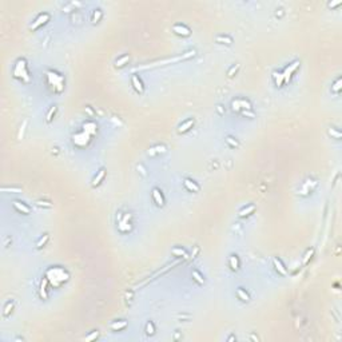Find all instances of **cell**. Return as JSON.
Instances as JSON below:
<instances>
[{
  "label": "cell",
  "mask_w": 342,
  "mask_h": 342,
  "mask_svg": "<svg viewBox=\"0 0 342 342\" xmlns=\"http://www.w3.org/2000/svg\"><path fill=\"white\" fill-rule=\"evenodd\" d=\"M233 107H234V110L237 108V110H239V108H243V110H249L250 111L251 108V103L250 102L245 100V99H237V100L233 102Z\"/></svg>",
  "instance_id": "6da1fadb"
},
{
  "label": "cell",
  "mask_w": 342,
  "mask_h": 342,
  "mask_svg": "<svg viewBox=\"0 0 342 342\" xmlns=\"http://www.w3.org/2000/svg\"><path fill=\"white\" fill-rule=\"evenodd\" d=\"M172 31H174L175 34H178V35H182V36H189L191 34L190 28H187L186 25H183V24H175L174 27H172Z\"/></svg>",
  "instance_id": "7a4b0ae2"
},
{
  "label": "cell",
  "mask_w": 342,
  "mask_h": 342,
  "mask_svg": "<svg viewBox=\"0 0 342 342\" xmlns=\"http://www.w3.org/2000/svg\"><path fill=\"white\" fill-rule=\"evenodd\" d=\"M298 66H299V62H294V63H293L292 66H290V67H287V68H286V70H285V72L282 74V75H283V80H285V82H287V80L290 79V76H292V74L294 72L295 70H297V68H298Z\"/></svg>",
  "instance_id": "3957f363"
},
{
  "label": "cell",
  "mask_w": 342,
  "mask_h": 342,
  "mask_svg": "<svg viewBox=\"0 0 342 342\" xmlns=\"http://www.w3.org/2000/svg\"><path fill=\"white\" fill-rule=\"evenodd\" d=\"M48 19H50V15H48V13H41V15H39V18L35 20V23L31 25V29H36L39 25L44 24L46 22H48Z\"/></svg>",
  "instance_id": "277c9868"
},
{
  "label": "cell",
  "mask_w": 342,
  "mask_h": 342,
  "mask_svg": "<svg viewBox=\"0 0 342 342\" xmlns=\"http://www.w3.org/2000/svg\"><path fill=\"white\" fill-rule=\"evenodd\" d=\"M13 207H15V210L16 211H19V212H22V214H29L31 212V210H29V207L27 206V205H24L23 202H18V200H15L13 202Z\"/></svg>",
  "instance_id": "5b68a950"
},
{
  "label": "cell",
  "mask_w": 342,
  "mask_h": 342,
  "mask_svg": "<svg viewBox=\"0 0 342 342\" xmlns=\"http://www.w3.org/2000/svg\"><path fill=\"white\" fill-rule=\"evenodd\" d=\"M152 198H154V200H155V203L158 206H163L165 205V199H163V195H162L159 189H154L152 190Z\"/></svg>",
  "instance_id": "8992f818"
},
{
  "label": "cell",
  "mask_w": 342,
  "mask_h": 342,
  "mask_svg": "<svg viewBox=\"0 0 342 342\" xmlns=\"http://www.w3.org/2000/svg\"><path fill=\"white\" fill-rule=\"evenodd\" d=\"M183 186L186 187L189 191H193V193H198V191H199V186H198L194 181H191V179H184Z\"/></svg>",
  "instance_id": "52a82bcc"
},
{
  "label": "cell",
  "mask_w": 342,
  "mask_h": 342,
  "mask_svg": "<svg viewBox=\"0 0 342 342\" xmlns=\"http://www.w3.org/2000/svg\"><path fill=\"white\" fill-rule=\"evenodd\" d=\"M131 80H132L134 88L139 92V94H142V92L144 91V87H143V83L140 82V79L138 78V75H132V79H131Z\"/></svg>",
  "instance_id": "ba28073f"
},
{
  "label": "cell",
  "mask_w": 342,
  "mask_h": 342,
  "mask_svg": "<svg viewBox=\"0 0 342 342\" xmlns=\"http://www.w3.org/2000/svg\"><path fill=\"white\" fill-rule=\"evenodd\" d=\"M162 152H166V146H160V144H158V146L150 149L149 151H147V154H149L150 156H154V155H156V154H162Z\"/></svg>",
  "instance_id": "9c48e42d"
},
{
  "label": "cell",
  "mask_w": 342,
  "mask_h": 342,
  "mask_svg": "<svg viewBox=\"0 0 342 342\" xmlns=\"http://www.w3.org/2000/svg\"><path fill=\"white\" fill-rule=\"evenodd\" d=\"M193 124H194V119H189V121H186L184 123H182L181 126L178 127V131L179 132H186V131H189L193 127Z\"/></svg>",
  "instance_id": "30bf717a"
},
{
  "label": "cell",
  "mask_w": 342,
  "mask_h": 342,
  "mask_svg": "<svg viewBox=\"0 0 342 342\" xmlns=\"http://www.w3.org/2000/svg\"><path fill=\"white\" fill-rule=\"evenodd\" d=\"M273 262H274V266H275L277 271H278L279 274H282V275H286V274H287V271H286L285 266L282 265V262L278 259V258H274V261H273Z\"/></svg>",
  "instance_id": "8fae6325"
},
{
  "label": "cell",
  "mask_w": 342,
  "mask_h": 342,
  "mask_svg": "<svg viewBox=\"0 0 342 342\" xmlns=\"http://www.w3.org/2000/svg\"><path fill=\"white\" fill-rule=\"evenodd\" d=\"M237 295H238V298H239L241 301H243V302L250 301V297H249V294H247V293L245 292L242 287H238L237 289Z\"/></svg>",
  "instance_id": "7c38bea8"
},
{
  "label": "cell",
  "mask_w": 342,
  "mask_h": 342,
  "mask_svg": "<svg viewBox=\"0 0 342 342\" xmlns=\"http://www.w3.org/2000/svg\"><path fill=\"white\" fill-rule=\"evenodd\" d=\"M127 326V322L126 321H122V322H114V323H111V330H114V331H119V330H122V329H124V327Z\"/></svg>",
  "instance_id": "4fadbf2b"
},
{
  "label": "cell",
  "mask_w": 342,
  "mask_h": 342,
  "mask_svg": "<svg viewBox=\"0 0 342 342\" xmlns=\"http://www.w3.org/2000/svg\"><path fill=\"white\" fill-rule=\"evenodd\" d=\"M104 175H106V170H104V168H102V170L99 171V174L95 177V179H94V182H92V186H98V184L100 183V181H102V179L104 178Z\"/></svg>",
  "instance_id": "5bb4252c"
},
{
  "label": "cell",
  "mask_w": 342,
  "mask_h": 342,
  "mask_svg": "<svg viewBox=\"0 0 342 342\" xmlns=\"http://www.w3.org/2000/svg\"><path fill=\"white\" fill-rule=\"evenodd\" d=\"M255 210V206L254 205H250L249 207H245L239 211V217H246V215H250V212H253Z\"/></svg>",
  "instance_id": "9a60e30c"
},
{
  "label": "cell",
  "mask_w": 342,
  "mask_h": 342,
  "mask_svg": "<svg viewBox=\"0 0 342 342\" xmlns=\"http://www.w3.org/2000/svg\"><path fill=\"white\" fill-rule=\"evenodd\" d=\"M230 267L233 270H238L239 269V261H238L237 255H231L230 256Z\"/></svg>",
  "instance_id": "2e32d148"
},
{
  "label": "cell",
  "mask_w": 342,
  "mask_h": 342,
  "mask_svg": "<svg viewBox=\"0 0 342 342\" xmlns=\"http://www.w3.org/2000/svg\"><path fill=\"white\" fill-rule=\"evenodd\" d=\"M217 41L218 43H223V44H231L233 43V39L230 36H217Z\"/></svg>",
  "instance_id": "e0dca14e"
},
{
  "label": "cell",
  "mask_w": 342,
  "mask_h": 342,
  "mask_svg": "<svg viewBox=\"0 0 342 342\" xmlns=\"http://www.w3.org/2000/svg\"><path fill=\"white\" fill-rule=\"evenodd\" d=\"M171 253L174 254L175 256H186V251L183 250V249H181V247H174L172 250H171Z\"/></svg>",
  "instance_id": "ac0fdd59"
},
{
  "label": "cell",
  "mask_w": 342,
  "mask_h": 342,
  "mask_svg": "<svg viewBox=\"0 0 342 342\" xmlns=\"http://www.w3.org/2000/svg\"><path fill=\"white\" fill-rule=\"evenodd\" d=\"M155 333V327H154V323L150 321V322H147V325H146V334L147 336H152Z\"/></svg>",
  "instance_id": "d6986e66"
},
{
  "label": "cell",
  "mask_w": 342,
  "mask_h": 342,
  "mask_svg": "<svg viewBox=\"0 0 342 342\" xmlns=\"http://www.w3.org/2000/svg\"><path fill=\"white\" fill-rule=\"evenodd\" d=\"M225 140H226V143H227L230 147H238V146H239V143H238L237 140L233 138V136H226Z\"/></svg>",
  "instance_id": "ffe728a7"
},
{
  "label": "cell",
  "mask_w": 342,
  "mask_h": 342,
  "mask_svg": "<svg viewBox=\"0 0 342 342\" xmlns=\"http://www.w3.org/2000/svg\"><path fill=\"white\" fill-rule=\"evenodd\" d=\"M12 309H13V302H12V301L7 302L6 307H4V311H3V315H4V317H7V315L10 314V311L12 310Z\"/></svg>",
  "instance_id": "44dd1931"
},
{
  "label": "cell",
  "mask_w": 342,
  "mask_h": 342,
  "mask_svg": "<svg viewBox=\"0 0 342 342\" xmlns=\"http://www.w3.org/2000/svg\"><path fill=\"white\" fill-rule=\"evenodd\" d=\"M128 60H130V56H128V55H124V56L121 57L119 60H116L115 66H116V67H122V66H124V63H127Z\"/></svg>",
  "instance_id": "7402d4cb"
},
{
  "label": "cell",
  "mask_w": 342,
  "mask_h": 342,
  "mask_svg": "<svg viewBox=\"0 0 342 342\" xmlns=\"http://www.w3.org/2000/svg\"><path fill=\"white\" fill-rule=\"evenodd\" d=\"M331 91L333 92H339V91H341V78H338V79L336 80L334 86L331 87Z\"/></svg>",
  "instance_id": "603a6c76"
},
{
  "label": "cell",
  "mask_w": 342,
  "mask_h": 342,
  "mask_svg": "<svg viewBox=\"0 0 342 342\" xmlns=\"http://www.w3.org/2000/svg\"><path fill=\"white\" fill-rule=\"evenodd\" d=\"M193 277L196 279V282H198V283H205V278H203V277L200 275V274L196 271V270H194V271H193Z\"/></svg>",
  "instance_id": "cb8c5ba5"
},
{
  "label": "cell",
  "mask_w": 342,
  "mask_h": 342,
  "mask_svg": "<svg viewBox=\"0 0 342 342\" xmlns=\"http://www.w3.org/2000/svg\"><path fill=\"white\" fill-rule=\"evenodd\" d=\"M47 241H48V234H44V237L41 238L40 241H39L38 243H36V247H38V249H40V247H43L46 243H47Z\"/></svg>",
  "instance_id": "d4e9b609"
},
{
  "label": "cell",
  "mask_w": 342,
  "mask_h": 342,
  "mask_svg": "<svg viewBox=\"0 0 342 342\" xmlns=\"http://www.w3.org/2000/svg\"><path fill=\"white\" fill-rule=\"evenodd\" d=\"M55 111H56V107H55V106H54V107H51V110L48 111V114H47V119H46V121H47L48 123H50V122L52 121V116H54V115H55Z\"/></svg>",
  "instance_id": "484cf974"
},
{
  "label": "cell",
  "mask_w": 342,
  "mask_h": 342,
  "mask_svg": "<svg viewBox=\"0 0 342 342\" xmlns=\"http://www.w3.org/2000/svg\"><path fill=\"white\" fill-rule=\"evenodd\" d=\"M1 191L3 193H7V191H10V193H20V189H15V187H3L1 189Z\"/></svg>",
  "instance_id": "4316f807"
},
{
  "label": "cell",
  "mask_w": 342,
  "mask_h": 342,
  "mask_svg": "<svg viewBox=\"0 0 342 342\" xmlns=\"http://www.w3.org/2000/svg\"><path fill=\"white\" fill-rule=\"evenodd\" d=\"M238 68H239V64H235V66H233L230 70H228V72H227V76H230L231 78L233 75H234V72H237L238 71Z\"/></svg>",
  "instance_id": "83f0119b"
},
{
  "label": "cell",
  "mask_w": 342,
  "mask_h": 342,
  "mask_svg": "<svg viewBox=\"0 0 342 342\" xmlns=\"http://www.w3.org/2000/svg\"><path fill=\"white\" fill-rule=\"evenodd\" d=\"M314 253V249H310V250L306 253V255H305V259H303V263H307V261H309V258H310L311 255H313Z\"/></svg>",
  "instance_id": "f1b7e54d"
},
{
  "label": "cell",
  "mask_w": 342,
  "mask_h": 342,
  "mask_svg": "<svg viewBox=\"0 0 342 342\" xmlns=\"http://www.w3.org/2000/svg\"><path fill=\"white\" fill-rule=\"evenodd\" d=\"M98 336H99V333H98V331H94V333L91 334V336L86 337V341H92V339H95Z\"/></svg>",
  "instance_id": "f546056e"
},
{
  "label": "cell",
  "mask_w": 342,
  "mask_h": 342,
  "mask_svg": "<svg viewBox=\"0 0 342 342\" xmlns=\"http://www.w3.org/2000/svg\"><path fill=\"white\" fill-rule=\"evenodd\" d=\"M38 205L39 206H44V207H52L50 202H43V200H38Z\"/></svg>",
  "instance_id": "4dcf8cb0"
},
{
  "label": "cell",
  "mask_w": 342,
  "mask_h": 342,
  "mask_svg": "<svg viewBox=\"0 0 342 342\" xmlns=\"http://www.w3.org/2000/svg\"><path fill=\"white\" fill-rule=\"evenodd\" d=\"M241 114H242V115H245V116H250V118H254V112H249V110L241 111Z\"/></svg>",
  "instance_id": "1f68e13d"
},
{
  "label": "cell",
  "mask_w": 342,
  "mask_h": 342,
  "mask_svg": "<svg viewBox=\"0 0 342 342\" xmlns=\"http://www.w3.org/2000/svg\"><path fill=\"white\" fill-rule=\"evenodd\" d=\"M329 134H330V135H334V136L337 138V139H339V138H341V134L337 132V131H334L333 128H331V130H329Z\"/></svg>",
  "instance_id": "d6a6232c"
},
{
  "label": "cell",
  "mask_w": 342,
  "mask_h": 342,
  "mask_svg": "<svg viewBox=\"0 0 342 342\" xmlns=\"http://www.w3.org/2000/svg\"><path fill=\"white\" fill-rule=\"evenodd\" d=\"M25 126H27V122H24V123H23V127H22V130H20V132H19V139H22V136H23V131H24Z\"/></svg>",
  "instance_id": "836d02e7"
},
{
  "label": "cell",
  "mask_w": 342,
  "mask_h": 342,
  "mask_svg": "<svg viewBox=\"0 0 342 342\" xmlns=\"http://www.w3.org/2000/svg\"><path fill=\"white\" fill-rule=\"evenodd\" d=\"M138 170L142 172V175H146V170L143 168V166H138Z\"/></svg>",
  "instance_id": "e575fe53"
},
{
  "label": "cell",
  "mask_w": 342,
  "mask_h": 342,
  "mask_svg": "<svg viewBox=\"0 0 342 342\" xmlns=\"http://www.w3.org/2000/svg\"><path fill=\"white\" fill-rule=\"evenodd\" d=\"M235 339V337L234 336H231V337H228V341H234Z\"/></svg>",
  "instance_id": "d590c367"
},
{
  "label": "cell",
  "mask_w": 342,
  "mask_h": 342,
  "mask_svg": "<svg viewBox=\"0 0 342 342\" xmlns=\"http://www.w3.org/2000/svg\"><path fill=\"white\" fill-rule=\"evenodd\" d=\"M251 339H255V341H258V337H255V336H253V334H251Z\"/></svg>",
  "instance_id": "8d00e7d4"
}]
</instances>
